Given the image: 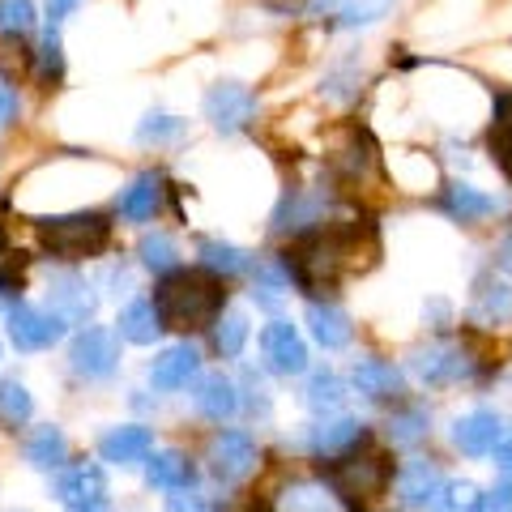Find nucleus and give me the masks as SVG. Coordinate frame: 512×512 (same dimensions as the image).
Returning <instances> with one entry per match:
<instances>
[{
  "label": "nucleus",
  "instance_id": "nucleus-44",
  "mask_svg": "<svg viewBox=\"0 0 512 512\" xmlns=\"http://www.w3.org/2000/svg\"><path fill=\"white\" fill-rule=\"evenodd\" d=\"M171 512H210V508H205L201 495H175V500H171Z\"/></svg>",
  "mask_w": 512,
  "mask_h": 512
},
{
  "label": "nucleus",
  "instance_id": "nucleus-13",
  "mask_svg": "<svg viewBox=\"0 0 512 512\" xmlns=\"http://www.w3.org/2000/svg\"><path fill=\"white\" fill-rule=\"evenodd\" d=\"M410 367H414V376H419L423 384H448V380L470 376L466 350H461V346H448V342H436V346H427V350H414Z\"/></svg>",
  "mask_w": 512,
  "mask_h": 512
},
{
  "label": "nucleus",
  "instance_id": "nucleus-19",
  "mask_svg": "<svg viewBox=\"0 0 512 512\" xmlns=\"http://www.w3.org/2000/svg\"><path fill=\"white\" fill-rule=\"evenodd\" d=\"M350 380H355V389L367 402H397L402 397V372L384 359H359Z\"/></svg>",
  "mask_w": 512,
  "mask_h": 512
},
{
  "label": "nucleus",
  "instance_id": "nucleus-35",
  "mask_svg": "<svg viewBox=\"0 0 512 512\" xmlns=\"http://www.w3.org/2000/svg\"><path fill=\"white\" fill-rule=\"evenodd\" d=\"M35 30V5L30 0H0V35L22 39Z\"/></svg>",
  "mask_w": 512,
  "mask_h": 512
},
{
  "label": "nucleus",
  "instance_id": "nucleus-46",
  "mask_svg": "<svg viewBox=\"0 0 512 512\" xmlns=\"http://www.w3.org/2000/svg\"><path fill=\"white\" fill-rule=\"evenodd\" d=\"M491 512H512V487H495V495H491Z\"/></svg>",
  "mask_w": 512,
  "mask_h": 512
},
{
  "label": "nucleus",
  "instance_id": "nucleus-45",
  "mask_svg": "<svg viewBox=\"0 0 512 512\" xmlns=\"http://www.w3.org/2000/svg\"><path fill=\"white\" fill-rule=\"evenodd\" d=\"M495 128H512V94L495 99Z\"/></svg>",
  "mask_w": 512,
  "mask_h": 512
},
{
  "label": "nucleus",
  "instance_id": "nucleus-42",
  "mask_svg": "<svg viewBox=\"0 0 512 512\" xmlns=\"http://www.w3.org/2000/svg\"><path fill=\"white\" fill-rule=\"evenodd\" d=\"M18 120V94H13L5 82H0V128Z\"/></svg>",
  "mask_w": 512,
  "mask_h": 512
},
{
  "label": "nucleus",
  "instance_id": "nucleus-32",
  "mask_svg": "<svg viewBox=\"0 0 512 512\" xmlns=\"http://www.w3.org/2000/svg\"><path fill=\"white\" fill-rule=\"evenodd\" d=\"M141 265L154 269V274H175V261H180V248H175V239L154 231V235H141Z\"/></svg>",
  "mask_w": 512,
  "mask_h": 512
},
{
  "label": "nucleus",
  "instance_id": "nucleus-25",
  "mask_svg": "<svg viewBox=\"0 0 512 512\" xmlns=\"http://www.w3.org/2000/svg\"><path fill=\"white\" fill-rule=\"evenodd\" d=\"M440 205H444V214L457 218V222H483V218L495 214V201L474 184H448Z\"/></svg>",
  "mask_w": 512,
  "mask_h": 512
},
{
  "label": "nucleus",
  "instance_id": "nucleus-17",
  "mask_svg": "<svg viewBox=\"0 0 512 512\" xmlns=\"http://www.w3.org/2000/svg\"><path fill=\"white\" fill-rule=\"evenodd\" d=\"M56 495H60V504H69V508L99 504L107 495V478H103V470L94 466V461H77V466H69L60 474Z\"/></svg>",
  "mask_w": 512,
  "mask_h": 512
},
{
  "label": "nucleus",
  "instance_id": "nucleus-3",
  "mask_svg": "<svg viewBox=\"0 0 512 512\" xmlns=\"http://www.w3.org/2000/svg\"><path fill=\"white\" fill-rule=\"evenodd\" d=\"M111 239V222L103 214H64V218H39V244L56 261H86L99 256Z\"/></svg>",
  "mask_w": 512,
  "mask_h": 512
},
{
  "label": "nucleus",
  "instance_id": "nucleus-33",
  "mask_svg": "<svg viewBox=\"0 0 512 512\" xmlns=\"http://www.w3.org/2000/svg\"><path fill=\"white\" fill-rule=\"evenodd\" d=\"M248 342V316L244 312H222L214 320V346H218V355L222 359H235L239 350H244Z\"/></svg>",
  "mask_w": 512,
  "mask_h": 512
},
{
  "label": "nucleus",
  "instance_id": "nucleus-16",
  "mask_svg": "<svg viewBox=\"0 0 512 512\" xmlns=\"http://www.w3.org/2000/svg\"><path fill=\"white\" fill-rule=\"evenodd\" d=\"M150 448H154L150 427H137V423L111 427L99 440V453H103V461H111V466H137V461L150 457Z\"/></svg>",
  "mask_w": 512,
  "mask_h": 512
},
{
  "label": "nucleus",
  "instance_id": "nucleus-38",
  "mask_svg": "<svg viewBox=\"0 0 512 512\" xmlns=\"http://www.w3.org/2000/svg\"><path fill=\"white\" fill-rule=\"evenodd\" d=\"M39 77H43V82H60V77H64V52H60L56 26L43 35V47H39Z\"/></svg>",
  "mask_w": 512,
  "mask_h": 512
},
{
  "label": "nucleus",
  "instance_id": "nucleus-47",
  "mask_svg": "<svg viewBox=\"0 0 512 512\" xmlns=\"http://www.w3.org/2000/svg\"><path fill=\"white\" fill-rule=\"evenodd\" d=\"M500 265L512 269V239H504V248H500Z\"/></svg>",
  "mask_w": 512,
  "mask_h": 512
},
{
  "label": "nucleus",
  "instance_id": "nucleus-5",
  "mask_svg": "<svg viewBox=\"0 0 512 512\" xmlns=\"http://www.w3.org/2000/svg\"><path fill=\"white\" fill-rule=\"evenodd\" d=\"M333 487L346 500H376L389 487V461L380 453H346V461H338V470H333Z\"/></svg>",
  "mask_w": 512,
  "mask_h": 512
},
{
  "label": "nucleus",
  "instance_id": "nucleus-6",
  "mask_svg": "<svg viewBox=\"0 0 512 512\" xmlns=\"http://www.w3.org/2000/svg\"><path fill=\"white\" fill-rule=\"evenodd\" d=\"M256 116V94L239 82H218L205 90V120H210L218 133H244Z\"/></svg>",
  "mask_w": 512,
  "mask_h": 512
},
{
  "label": "nucleus",
  "instance_id": "nucleus-11",
  "mask_svg": "<svg viewBox=\"0 0 512 512\" xmlns=\"http://www.w3.org/2000/svg\"><path fill=\"white\" fill-rule=\"evenodd\" d=\"M274 512H355V504L338 487L303 478V483H291L274 495Z\"/></svg>",
  "mask_w": 512,
  "mask_h": 512
},
{
  "label": "nucleus",
  "instance_id": "nucleus-9",
  "mask_svg": "<svg viewBox=\"0 0 512 512\" xmlns=\"http://www.w3.org/2000/svg\"><path fill=\"white\" fill-rule=\"evenodd\" d=\"M444 474L431 466V461H406L397 470V504L406 512H431L440 508V495H444Z\"/></svg>",
  "mask_w": 512,
  "mask_h": 512
},
{
  "label": "nucleus",
  "instance_id": "nucleus-30",
  "mask_svg": "<svg viewBox=\"0 0 512 512\" xmlns=\"http://www.w3.org/2000/svg\"><path fill=\"white\" fill-rule=\"evenodd\" d=\"M320 210H325V201L320 197H303V192H286L278 214H274V231H303L320 222Z\"/></svg>",
  "mask_w": 512,
  "mask_h": 512
},
{
  "label": "nucleus",
  "instance_id": "nucleus-1",
  "mask_svg": "<svg viewBox=\"0 0 512 512\" xmlns=\"http://www.w3.org/2000/svg\"><path fill=\"white\" fill-rule=\"evenodd\" d=\"M372 256H376L372 227L333 222L325 231L303 235L299 244L286 252V274H291L308 295H329L346 274L372 265Z\"/></svg>",
  "mask_w": 512,
  "mask_h": 512
},
{
  "label": "nucleus",
  "instance_id": "nucleus-21",
  "mask_svg": "<svg viewBox=\"0 0 512 512\" xmlns=\"http://www.w3.org/2000/svg\"><path fill=\"white\" fill-rule=\"evenodd\" d=\"M470 316L478 320V325H508L512 320V286L483 274L474 282V308Z\"/></svg>",
  "mask_w": 512,
  "mask_h": 512
},
{
  "label": "nucleus",
  "instance_id": "nucleus-27",
  "mask_svg": "<svg viewBox=\"0 0 512 512\" xmlns=\"http://www.w3.org/2000/svg\"><path fill=\"white\" fill-rule=\"evenodd\" d=\"M116 325H120V338L133 342V346H150L158 333H163V320H158V312H154V299H133L120 312Z\"/></svg>",
  "mask_w": 512,
  "mask_h": 512
},
{
  "label": "nucleus",
  "instance_id": "nucleus-37",
  "mask_svg": "<svg viewBox=\"0 0 512 512\" xmlns=\"http://www.w3.org/2000/svg\"><path fill=\"white\" fill-rule=\"evenodd\" d=\"M436 512H483V491L474 483H448Z\"/></svg>",
  "mask_w": 512,
  "mask_h": 512
},
{
  "label": "nucleus",
  "instance_id": "nucleus-29",
  "mask_svg": "<svg viewBox=\"0 0 512 512\" xmlns=\"http://www.w3.org/2000/svg\"><path fill=\"white\" fill-rule=\"evenodd\" d=\"M201 265L218 278H235V274H248L252 269V256L235 244H222V239H201Z\"/></svg>",
  "mask_w": 512,
  "mask_h": 512
},
{
  "label": "nucleus",
  "instance_id": "nucleus-12",
  "mask_svg": "<svg viewBox=\"0 0 512 512\" xmlns=\"http://www.w3.org/2000/svg\"><path fill=\"white\" fill-rule=\"evenodd\" d=\"M47 299H52L60 320H90L94 303H99L94 286L82 274H69V269H60V274L47 278Z\"/></svg>",
  "mask_w": 512,
  "mask_h": 512
},
{
  "label": "nucleus",
  "instance_id": "nucleus-4",
  "mask_svg": "<svg viewBox=\"0 0 512 512\" xmlns=\"http://www.w3.org/2000/svg\"><path fill=\"white\" fill-rule=\"evenodd\" d=\"M69 367H73L77 376H86V380H107L120 367V342H116V333L103 329V325L82 329L73 338V346H69Z\"/></svg>",
  "mask_w": 512,
  "mask_h": 512
},
{
  "label": "nucleus",
  "instance_id": "nucleus-10",
  "mask_svg": "<svg viewBox=\"0 0 512 512\" xmlns=\"http://www.w3.org/2000/svg\"><path fill=\"white\" fill-rule=\"evenodd\" d=\"M261 355H265L269 372H278V376H299L303 367H308V346H303L299 329L291 325V320H274V325H265Z\"/></svg>",
  "mask_w": 512,
  "mask_h": 512
},
{
  "label": "nucleus",
  "instance_id": "nucleus-7",
  "mask_svg": "<svg viewBox=\"0 0 512 512\" xmlns=\"http://www.w3.org/2000/svg\"><path fill=\"white\" fill-rule=\"evenodd\" d=\"M9 338L18 350H47L64 338V320L56 312H43V308H30V303H13L9 316Z\"/></svg>",
  "mask_w": 512,
  "mask_h": 512
},
{
  "label": "nucleus",
  "instance_id": "nucleus-28",
  "mask_svg": "<svg viewBox=\"0 0 512 512\" xmlns=\"http://www.w3.org/2000/svg\"><path fill=\"white\" fill-rule=\"evenodd\" d=\"M146 478H150V487H158V491H188L192 461L184 453H175V448H167V453H154V461L146 466Z\"/></svg>",
  "mask_w": 512,
  "mask_h": 512
},
{
  "label": "nucleus",
  "instance_id": "nucleus-36",
  "mask_svg": "<svg viewBox=\"0 0 512 512\" xmlns=\"http://www.w3.org/2000/svg\"><path fill=\"white\" fill-rule=\"evenodd\" d=\"M427 436V414L423 410H397L389 419V440L393 444H419Z\"/></svg>",
  "mask_w": 512,
  "mask_h": 512
},
{
  "label": "nucleus",
  "instance_id": "nucleus-34",
  "mask_svg": "<svg viewBox=\"0 0 512 512\" xmlns=\"http://www.w3.org/2000/svg\"><path fill=\"white\" fill-rule=\"evenodd\" d=\"M342 402H346V389H342V380L333 372H316L308 380V410L333 414V410H342Z\"/></svg>",
  "mask_w": 512,
  "mask_h": 512
},
{
  "label": "nucleus",
  "instance_id": "nucleus-20",
  "mask_svg": "<svg viewBox=\"0 0 512 512\" xmlns=\"http://www.w3.org/2000/svg\"><path fill=\"white\" fill-rule=\"evenodd\" d=\"M359 440H363V423H359V419H346V414L316 423V427L308 431V444H312L316 457H346Z\"/></svg>",
  "mask_w": 512,
  "mask_h": 512
},
{
  "label": "nucleus",
  "instance_id": "nucleus-48",
  "mask_svg": "<svg viewBox=\"0 0 512 512\" xmlns=\"http://www.w3.org/2000/svg\"><path fill=\"white\" fill-rule=\"evenodd\" d=\"M69 512H111V508H107V500H99V504H82V508H69Z\"/></svg>",
  "mask_w": 512,
  "mask_h": 512
},
{
  "label": "nucleus",
  "instance_id": "nucleus-41",
  "mask_svg": "<svg viewBox=\"0 0 512 512\" xmlns=\"http://www.w3.org/2000/svg\"><path fill=\"white\" fill-rule=\"evenodd\" d=\"M13 286H22V252L0 239V291H13Z\"/></svg>",
  "mask_w": 512,
  "mask_h": 512
},
{
  "label": "nucleus",
  "instance_id": "nucleus-39",
  "mask_svg": "<svg viewBox=\"0 0 512 512\" xmlns=\"http://www.w3.org/2000/svg\"><path fill=\"white\" fill-rule=\"evenodd\" d=\"M342 167H346L350 180H363V175L376 167L372 141H367V137H355V141H350V150H342Z\"/></svg>",
  "mask_w": 512,
  "mask_h": 512
},
{
  "label": "nucleus",
  "instance_id": "nucleus-22",
  "mask_svg": "<svg viewBox=\"0 0 512 512\" xmlns=\"http://www.w3.org/2000/svg\"><path fill=\"white\" fill-rule=\"evenodd\" d=\"M192 402H197V410L205 414V419H214V423L231 419V414L239 410L235 380H231V376H222V372H214V376H201L197 393H192Z\"/></svg>",
  "mask_w": 512,
  "mask_h": 512
},
{
  "label": "nucleus",
  "instance_id": "nucleus-23",
  "mask_svg": "<svg viewBox=\"0 0 512 512\" xmlns=\"http://www.w3.org/2000/svg\"><path fill=\"white\" fill-rule=\"evenodd\" d=\"M308 329H312V338L325 346V350H342V346H350V316L342 312V308H333V303H320V299H312L308 303Z\"/></svg>",
  "mask_w": 512,
  "mask_h": 512
},
{
  "label": "nucleus",
  "instance_id": "nucleus-26",
  "mask_svg": "<svg viewBox=\"0 0 512 512\" xmlns=\"http://www.w3.org/2000/svg\"><path fill=\"white\" fill-rule=\"evenodd\" d=\"M26 461L35 470H64V461H69V440H64L60 427H35L26 436Z\"/></svg>",
  "mask_w": 512,
  "mask_h": 512
},
{
  "label": "nucleus",
  "instance_id": "nucleus-24",
  "mask_svg": "<svg viewBox=\"0 0 512 512\" xmlns=\"http://www.w3.org/2000/svg\"><path fill=\"white\" fill-rule=\"evenodd\" d=\"M158 197H163V180H158L154 171H146V175H137V180L120 192L116 210H120V218H128V222H146V218H154V210H158Z\"/></svg>",
  "mask_w": 512,
  "mask_h": 512
},
{
  "label": "nucleus",
  "instance_id": "nucleus-40",
  "mask_svg": "<svg viewBox=\"0 0 512 512\" xmlns=\"http://www.w3.org/2000/svg\"><path fill=\"white\" fill-rule=\"evenodd\" d=\"M180 133H184V120H175V116H146V120H141V128H137V141H146V146L154 141V146H158V141H175Z\"/></svg>",
  "mask_w": 512,
  "mask_h": 512
},
{
  "label": "nucleus",
  "instance_id": "nucleus-2",
  "mask_svg": "<svg viewBox=\"0 0 512 512\" xmlns=\"http://www.w3.org/2000/svg\"><path fill=\"white\" fill-rule=\"evenodd\" d=\"M222 308H227V286L210 269H175L154 291V312L163 320V329L197 333L214 325Z\"/></svg>",
  "mask_w": 512,
  "mask_h": 512
},
{
  "label": "nucleus",
  "instance_id": "nucleus-18",
  "mask_svg": "<svg viewBox=\"0 0 512 512\" xmlns=\"http://www.w3.org/2000/svg\"><path fill=\"white\" fill-rule=\"evenodd\" d=\"M393 5H397V0H312V13H316V18L325 13L333 26L355 30V26H372V22H380Z\"/></svg>",
  "mask_w": 512,
  "mask_h": 512
},
{
  "label": "nucleus",
  "instance_id": "nucleus-15",
  "mask_svg": "<svg viewBox=\"0 0 512 512\" xmlns=\"http://www.w3.org/2000/svg\"><path fill=\"white\" fill-rule=\"evenodd\" d=\"M500 414L495 410H470L466 419H457L453 423V444L461 448L466 457H483L491 453L495 444H500Z\"/></svg>",
  "mask_w": 512,
  "mask_h": 512
},
{
  "label": "nucleus",
  "instance_id": "nucleus-31",
  "mask_svg": "<svg viewBox=\"0 0 512 512\" xmlns=\"http://www.w3.org/2000/svg\"><path fill=\"white\" fill-rule=\"evenodd\" d=\"M35 414V397L22 380H0V423L5 427H22Z\"/></svg>",
  "mask_w": 512,
  "mask_h": 512
},
{
  "label": "nucleus",
  "instance_id": "nucleus-14",
  "mask_svg": "<svg viewBox=\"0 0 512 512\" xmlns=\"http://www.w3.org/2000/svg\"><path fill=\"white\" fill-rule=\"evenodd\" d=\"M197 372H201L197 346L180 342V346H167L163 355L150 363V384H154L158 393H180V389H188V380L197 376Z\"/></svg>",
  "mask_w": 512,
  "mask_h": 512
},
{
  "label": "nucleus",
  "instance_id": "nucleus-8",
  "mask_svg": "<svg viewBox=\"0 0 512 512\" xmlns=\"http://www.w3.org/2000/svg\"><path fill=\"white\" fill-rule=\"evenodd\" d=\"M210 474L218 483H244V478L256 470V444L244 436V431H218L210 440Z\"/></svg>",
  "mask_w": 512,
  "mask_h": 512
},
{
  "label": "nucleus",
  "instance_id": "nucleus-43",
  "mask_svg": "<svg viewBox=\"0 0 512 512\" xmlns=\"http://www.w3.org/2000/svg\"><path fill=\"white\" fill-rule=\"evenodd\" d=\"M495 466H500L504 478H512V431H508L500 444H495Z\"/></svg>",
  "mask_w": 512,
  "mask_h": 512
}]
</instances>
